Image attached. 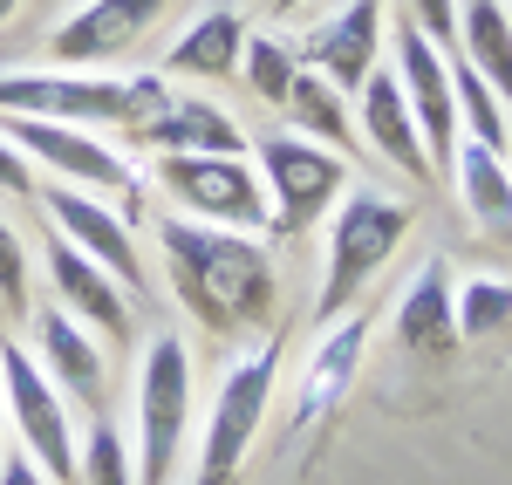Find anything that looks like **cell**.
<instances>
[{
  "label": "cell",
  "instance_id": "6da1fadb",
  "mask_svg": "<svg viewBox=\"0 0 512 485\" xmlns=\"http://www.w3.org/2000/svg\"><path fill=\"white\" fill-rule=\"evenodd\" d=\"M158 253L164 281L178 294V308L219 342H246L253 328H274L280 308V267L260 246V233L233 226H205V219H158Z\"/></svg>",
  "mask_w": 512,
  "mask_h": 485
},
{
  "label": "cell",
  "instance_id": "7a4b0ae2",
  "mask_svg": "<svg viewBox=\"0 0 512 485\" xmlns=\"http://www.w3.org/2000/svg\"><path fill=\"white\" fill-rule=\"evenodd\" d=\"M410 240V205L390 192H342L328 212V274L315 294V328H328L335 315L362 308V287L390 267V253Z\"/></svg>",
  "mask_w": 512,
  "mask_h": 485
},
{
  "label": "cell",
  "instance_id": "3957f363",
  "mask_svg": "<svg viewBox=\"0 0 512 485\" xmlns=\"http://www.w3.org/2000/svg\"><path fill=\"white\" fill-rule=\"evenodd\" d=\"M192 431V349L178 328L144 342L137 363V485H171Z\"/></svg>",
  "mask_w": 512,
  "mask_h": 485
},
{
  "label": "cell",
  "instance_id": "277c9868",
  "mask_svg": "<svg viewBox=\"0 0 512 485\" xmlns=\"http://www.w3.org/2000/svg\"><path fill=\"white\" fill-rule=\"evenodd\" d=\"M260 185H267V212H274L267 233L301 240L349 192V158L301 137V130H280V137H260Z\"/></svg>",
  "mask_w": 512,
  "mask_h": 485
},
{
  "label": "cell",
  "instance_id": "5b68a950",
  "mask_svg": "<svg viewBox=\"0 0 512 485\" xmlns=\"http://www.w3.org/2000/svg\"><path fill=\"white\" fill-rule=\"evenodd\" d=\"M274 383H280V342H260L246 349L219 397H212V417H205V445H198V479L192 485H239V465L267 424V404H274Z\"/></svg>",
  "mask_w": 512,
  "mask_h": 485
},
{
  "label": "cell",
  "instance_id": "8992f818",
  "mask_svg": "<svg viewBox=\"0 0 512 485\" xmlns=\"http://www.w3.org/2000/svg\"><path fill=\"white\" fill-rule=\"evenodd\" d=\"M158 192L178 212H192L205 226H233V233H260L274 212H267V185L260 171L239 158H198V151H158Z\"/></svg>",
  "mask_w": 512,
  "mask_h": 485
},
{
  "label": "cell",
  "instance_id": "52a82bcc",
  "mask_svg": "<svg viewBox=\"0 0 512 485\" xmlns=\"http://www.w3.org/2000/svg\"><path fill=\"white\" fill-rule=\"evenodd\" d=\"M0 404L21 431V451L35 458L48 485H76V424L62 390L48 383V369L21 349V342H0Z\"/></svg>",
  "mask_w": 512,
  "mask_h": 485
},
{
  "label": "cell",
  "instance_id": "ba28073f",
  "mask_svg": "<svg viewBox=\"0 0 512 485\" xmlns=\"http://www.w3.org/2000/svg\"><path fill=\"white\" fill-rule=\"evenodd\" d=\"M0 110L7 117H48V123H130V76H96V69H28L0 76Z\"/></svg>",
  "mask_w": 512,
  "mask_h": 485
},
{
  "label": "cell",
  "instance_id": "9c48e42d",
  "mask_svg": "<svg viewBox=\"0 0 512 485\" xmlns=\"http://www.w3.org/2000/svg\"><path fill=\"white\" fill-rule=\"evenodd\" d=\"M0 137L21 151L28 164L41 171H55V185H82V192H123V199H137V178H130V164L103 144V137H89L82 123H48V117H7L0 110Z\"/></svg>",
  "mask_w": 512,
  "mask_h": 485
},
{
  "label": "cell",
  "instance_id": "30bf717a",
  "mask_svg": "<svg viewBox=\"0 0 512 485\" xmlns=\"http://www.w3.org/2000/svg\"><path fill=\"white\" fill-rule=\"evenodd\" d=\"M396 82H403V103H410V117H417V137H424V151H431V171L444 178L451 171V151H458V89H451V55L437 48L410 14H403V28H396Z\"/></svg>",
  "mask_w": 512,
  "mask_h": 485
},
{
  "label": "cell",
  "instance_id": "8fae6325",
  "mask_svg": "<svg viewBox=\"0 0 512 485\" xmlns=\"http://www.w3.org/2000/svg\"><path fill=\"white\" fill-rule=\"evenodd\" d=\"M41 205H48V226H55L69 246H82V253H89L117 287H144L137 233H130L123 212H110L96 192H82V185H41Z\"/></svg>",
  "mask_w": 512,
  "mask_h": 485
},
{
  "label": "cell",
  "instance_id": "7c38bea8",
  "mask_svg": "<svg viewBox=\"0 0 512 485\" xmlns=\"http://www.w3.org/2000/svg\"><path fill=\"white\" fill-rule=\"evenodd\" d=\"M171 0H82L69 21H55L48 35V55L55 69H89V62H117L137 41L164 21Z\"/></svg>",
  "mask_w": 512,
  "mask_h": 485
},
{
  "label": "cell",
  "instance_id": "4fadbf2b",
  "mask_svg": "<svg viewBox=\"0 0 512 485\" xmlns=\"http://www.w3.org/2000/svg\"><path fill=\"white\" fill-rule=\"evenodd\" d=\"M41 260H48V287H55V301L76 315L82 328H96L103 342H130V287H117L82 246H69L55 226H48V240H41Z\"/></svg>",
  "mask_w": 512,
  "mask_h": 485
},
{
  "label": "cell",
  "instance_id": "5bb4252c",
  "mask_svg": "<svg viewBox=\"0 0 512 485\" xmlns=\"http://www.w3.org/2000/svg\"><path fill=\"white\" fill-rule=\"evenodd\" d=\"M362 356H369V315L349 308V315H335L328 335L308 349L301 390H294V410H287V431H308V424H321L328 410L342 404L355 390V376H362Z\"/></svg>",
  "mask_w": 512,
  "mask_h": 485
},
{
  "label": "cell",
  "instance_id": "9a60e30c",
  "mask_svg": "<svg viewBox=\"0 0 512 485\" xmlns=\"http://www.w3.org/2000/svg\"><path fill=\"white\" fill-rule=\"evenodd\" d=\"M294 55H301V69L328 76L342 96L362 89L369 69H376V55H383V0H349V7H342V14H328V21H321Z\"/></svg>",
  "mask_w": 512,
  "mask_h": 485
},
{
  "label": "cell",
  "instance_id": "2e32d148",
  "mask_svg": "<svg viewBox=\"0 0 512 485\" xmlns=\"http://www.w3.org/2000/svg\"><path fill=\"white\" fill-rule=\"evenodd\" d=\"M28 322H35V349H41L48 383H55L62 397H76V404L103 410V397H110V363H103L96 328H82L62 301H55V308H41V315H28Z\"/></svg>",
  "mask_w": 512,
  "mask_h": 485
},
{
  "label": "cell",
  "instance_id": "e0dca14e",
  "mask_svg": "<svg viewBox=\"0 0 512 485\" xmlns=\"http://www.w3.org/2000/svg\"><path fill=\"white\" fill-rule=\"evenodd\" d=\"M396 342L410 356H431V363H444L465 342L458 335V281H451V267L437 253L417 267V281L403 287V301H396Z\"/></svg>",
  "mask_w": 512,
  "mask_h": 485
},
{
  "label": "cell",
  "instance_id": "ac0fdd59",
  "mask_svg": "<svg viewBox=\"0 0 512 485\" xmlns=\"http://www.w3.org/2000/svg\"><path fill=\"white\" fill-rule=\"evenodd\" d=\"M362 130H369V144H376L403 178H417V185L437 178L431 151H424V137H417V117H410V103H403L396 69H369V82H362Z\"/></svg>",
  "mask_w": 512,
  "mask_h": 485
},
{
  "label": "cell",
  "instance_id": "d6986e66",
  "mask_svg": "<svg viewBox=\"0 0 512 485\" xmlns=\"http://www.w3.org/2000/svg\"><path fill=\"white\" fill-rule=\"evenodd\" d=\"M451 178H458V205L485 240H512V171L506 151H485L472 137H458L451 151Z\"/></svg>",
  "mask_w": 512,
  "mask_h": 485
},
{
  "label": "cell",
  "instance_id": "ffe728a7",
  "mask_svg": "<svg viewBox=\"0 0 512 485\" xmlns=\"http://www.w3.org/2000/svg\"><path fill=\"white\" fill-rule=\"evenodd\" d=\"M137 144H151V151H198V158H239L246 151V130L219 103H205V96H171L164 117Z\"/></svg>",
  "mask_w": 512,
  "mask_h": 485
},
{
  "label": "cell",
  "instance_id": "44dd1931",
  "mask_svg": "<svg viewBox=\"0 0 512 485\" xmlns=\"http://www.w3.org/2000/svg\"><path fill=\"white\" fill-rule=\"evenodd\" d=\"M239 48H246V21L233 7H212L164 48V69L192 76V82H226V76H239Z\"/></svg>",
  "mask_w": 512,
  "mask_h": 485
},
{
  "label": "cell",
  "instance_id": "7402d4cb",
  "mask_svg": "<svg viewBox=\"0 0 512 485\" xmlns=\"http://www.w3.org/2000/svg\"><path fill=\"white\" fill-rule=\"evenodd\" d=\"M458 41H465L458 55L499 89V103L512 110V7L506 0H465L458 7Z\"/></svg>",
  "mask_w": 512,
  "mask_h": 485
},
{
  "label": "cell",
  "instance_id": "603a6c76",
  "mask_svg": "<svg viewBox=\"0 0 512 485\" xmlns=\"http://www.w3.org/2000/svg\"><path fill=\"white\" fill-rule=\"evenodd\" d=\"M280 110H287V123H294L301 137H315V144H328V151H355L349 103H342V89H335L328 76H315V69H301Z\"/></svg>",
  "mask_w": 512,
  "mask_h": 485
},
{
  "label": "cell",
  "instance_id": "cb8c5ba5",
  "mask_svg": "<svg viewBox=\"0 0 512 485\" xmlns=\"http://www.w3.org/2000/svg\"><path fill=\"white\" fill-rule=\"evenodd\" d=\"M451 89H458V123L472 130V144H485V151H506V137H512L506 103H499V89L478 76L465 55H451Z\"/></svg>",
  "mask_w": 512,
  "mask_h": 485
},
{
  "label": "cell",
  "instance_id": "d4e9b609",
  "mask_svg": "<svg viewBox=\"0 0 512 485\" xmlns=\"http://www.w3.org/2000/svg\"><path fill=\"white\" fill-rule=\"evenodd\" d=\"M76 485H137V451L110 417L89 424V445L76 451Z\"/></svg>",
  "mask_w": 512,
  "mask_h": 485
},
{
  "label": "cell",
  "instance_id": "484cf974",
  "mask_svg": "<svg viewBox=\"0 0 512 485\" xmlns=\"http://www.w3.org/2000/svg\"><path fill=\"white\" fill-rule=\"evenodd\" d=\"M239 76L253 82V96L260 103H287V89H294V76H301V55L287 48L280 35H253L246 48H239Z\"/></svg>",
  "mask_w": 512,
  "mask_h": 485
},
{
  "label": "cell",
  "instance_id": "4316f807",
  "mask_svg": "<svg viewBox=\"0 0 512 485\" xmlns=\"http://www.w3.org/2000/svg\"><path fill=\"white\" fill-rule=\"evenodd\" d=\"M499 328H512V281L472 274V281L458 287V335H465V342H485V335H499Z\"/></svg>",
  "mask_w": 512,
  "mask_h": 485
},
{
  "label": "cell",
  "instance_id": "83f0119b",
  "mask_svg": "<svg viewBox=\"0 0 512 485\" xmlns=\"http://www.w3.org/2000/svg\"><path fill=\"white\" fill-rule=\"evenodd\" d=\"M0 315H14V322H28L35 315V274H28V246L21 233L0 219Z\"/></svg>",
  "mask_w": 512,
  "mask_h": 485
},
{
  "label": "cell",
  "instance_id": "f1b7e54d",
  "mask_svg": "<svg viewBox=\"0 0 512 485\" xmlns=\"http://www.w3.org/2000/svg\"><path fill=\"white\" fill-rule=\"evenodd\" d=\"M403 7H410V21H417L444 55H458V0H403Z\"/></svg>",
  "mask_w": 512,
  "mask_h": 485
},
{
  "label": "cell",
  "instance_id": "f546056e",
  "mask_svg": "<svg viewBox=\"0 0 512 485\" xmlns=\"http://www.w3.org/2000/svg\"><path fill=\"white\" fill-rule=\"evenodd\" d=\"M0 199H41V185H35V164L21 158L7 137H0Z\"/></svg>",
  "mask_w": 512,
  "mask_h": 485
},
{
  "label": "cell",
  "instance_id": "4dcf8cb0",
  "mask_svg": "<svg viewBox=\"0 0 512 485\" xmlns=\"http://www.w3.org/2000/svg\"><path fill=\"white\" fill-rule=\"evenodd\" d=\"M0 485H48V472H41V465L28 458V451H14V458L0 465Z\"/></svg>",
  "mask_w": 512,
  "mask_h": 485
},
{
  "label": "cell",
  "instance_id": "1f68e13d",
  "mask_svg": "<svg viewBox=\"0 0 512 485\" xmlns=\"http://www.w3.org/2000/svg\"><path fill=\"white\" fill-rule=\"evenodd\" d=\"M301 7H308V0H274V14H301Z\"/></svg>",
  "mask_w": 512,
  "mask_h": 485
},
{
  "label": "cell",
  "instance_id": "d6a6232c",
  "mask_svg": "<svg viewBox=\"0 0 512 485\" xmlns=\"http://www.w3.org/2000/svg\"><path fill=\"white\" fill-rule=\"evenodd\" d=\"M14 7H21V0H0V21H7V14H14Z\"/></svg>",
  "mask_w": 512,
  "mask_h": 485
},
{
  "label": "cell",
  "instance_id": "836d02e7",
  "mask_svg": "<svg viewBox=\"0 0 512 485\" xmlns=\"http://www.w3.org/2000/svg\"><path fill=\"white\" fill-rule=\"evenodd\" d=\"M0 417H7V404H0Z\"/></svg>",
  "mask_w": 512,
  "mask_h": 485
},
{
  "label": "cell",
  "instance_id": "e575fe53",
  "mask_svg": "<svg viewBox=\"0 0 512 485\" xmlns=\"http://www.w3.org/2000/svg\"><path fill=\"white\" fill-rule=\"evenodd\" d=\"M506 7H512V0H506Z\"/></svg>",
  "mask_w": 512,
  "mask_h": 485
}]
</instances>
